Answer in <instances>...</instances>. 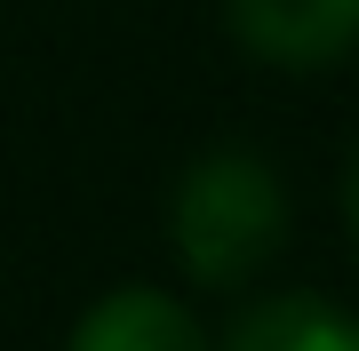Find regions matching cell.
I'll use <instances>...</instances> for the list:
<instances>
[{
	"mask_svg": "<svg viewBox=\"0 0 359 351\" xmlns=\"http://www.w3.org/2000/svg\"><path fill=\"white\" fill-rule=\"evenodd\" d=\"M224 351H359V319L327 296H264L231 319Z\"/></svg>",
	"mask_w": 359,
	"mask_h": 351,
	"instance_id": "obj_4",
	"label": "cell"
},
{
	"mask_svg": "<svg viewBox=\"0 0 359 351\" xmlns=\"http://www.w3.org/2000/svg\"><path fill=\"white\" fill-rule=\"evenodd\" d=\"M344 216H351V240H359V160H351V176H344Z\"/></svg>",
	"mask_w": 359,
	"mask_h": 351,
	"instance_id": "obj_5",
	"label": "cell"
},
{
	"mask_svg": "<svg viewBox=\"0 0 359 351\" xmlns=\"http://www.w3.org/2000/svg\"><path fill=\"white\" fill-rule=\"evenodd\" d=\"M224 25L248 56L311 72L359 48V0H224Z\"/></svg>",
	"mask_w": 359,
	"mask_h": 351,
	"instance_id": "obj_2",
	"label": "cell"
},
{
	"mask_svg": "<svg viewBox=\"0 0 359 351\" xmlns=\"http://www.w3.org/2000/svg\"><path fill=\"white\" fill-rule=\"evenodd\" d=\"M65 351H208V336H200V319L184 312L176 296H160V287H120V296H104V303L80 312Z\"/></svg>",
	"mask_w": 359,
	"mask_h": 351,
	"instance_id": "obj_3",
	"label": "cell"
},
{
	"mask_svg": "<svg viewBox=\"0 0 359 351\" xmlns=\"http://www.w3.org/2000/svg\"><path fill=\"white\" fill-rule=\"evenodd\" d=\"M287 240V192L256 152L224 144L184 168L176 200H168V247L200 287H240L256 280Z\"/></svg>",
	"mask_w": 359,
	"mask_h": 351,
	"instance_id": "obj_1",
	"label": "cell"
}]
</instances>
